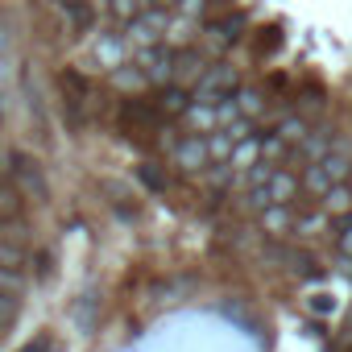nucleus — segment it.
Masks as SVG:
<instances>
[{"instance_id":"21","label":"nucleus","mask_w":352,"mask_h":352,"mask_svg":"<svg viewBox=\"0 0 352 352\" xmlns=\"http://www.w3.org/2000/svg\"><path fill=\"white\" fill-rule=\"evenodd\" d=\"M232 96H236V104H241V112H245V116H253V120H261V112L270 108V100H265V91H257V87H236Z\"/></svg>"},{"instance_id":"24","label":"nucleus","mask_w":352,"mask_h":352,"mask_svg":"<svg viewBox=\"0 0 352 352\" xmlns=\"http://www.w3.org/2000/svg\"><path fill=\"white\" fill-rule=\"evenodd\" d=\"M274 133H278L286 145H298L311 129H307V120H302V116H294V112H290V116H282V120H278V129H274Z\"/></svg>"},{"instance_id":"13","label":"nucleus","mask_w":352,"mask_h":352,"mask_svg":"<svg viewBox=\"0 0 352 352\" xmlns=\"http://www.w3.org/2000/svg\"><path fill=\"white\" fill-rule=\"evenodd\" d=\"M331 149H336V133H331V129L307 133V137L298 141V157H307V162H323V157H327Z\"/></svg>"},{"instance_id":"33","label":"nucleus","mask_w":352,"mask_h":352,"mask_svg":"<svg viewBox=\"0 0 352 352\" xmlns=\"http://www.w3.org/2000/svg\"><path fill=\"white\" fill-rule=\"evenodd\" d=\"M17 311H21L17 294H9V290H0V327H5V323H13V319H17Z\"/></svg>"},{"instance_id":"27","label":"nucleus","mask_w":352,"mask_h":352,"mask_svg":"<svg viewBox=\"0 0 352 352\" xmlns=\"http://www.w3.org/2000/svg\"><path fill=\"white\" fill-rule=\"evenodd\" d=\"M245 112H241V104H236V96H224V100H216V129H228L232 120H241Z\"/></svg>"},{"instance_id":"30","label":"nucleus","mask_w":352,"mask_h":352,"mask_svg":"<svg viewBox=\"0 0 352 352\" xmlns=\"http://www.w3.org/2000/svg\"><path fill=\"white\" fill-rule=\"evenodd\" d=\"M270 204H274V199H270V187H249V191H245V208H249V212L261 216Z\"/></svg>"},{"instance_id":"32","label":"nucleus","mask_w":352,"mask_h":352,"mask_svg":"<svg viewBox=\"0 0 352 352\" xmlns=\"http://www.w3.org/2000/svg\"><path fill=\"white\" fill-rule=\"evenodd\" d=\"M21 286H25L21 270H13V265H0V290H9V294H21Z\"/></svg>"},{"instance_id":"23","label":"nucleus","mask_w":352,"mask_h":352,"mask_svg":"<svg viewBox=\"0 0 352 352\" xmlns=\"http://www.w3.org/2000/svg\"><path fill=\"white\" fill-rule=\"evenodd\" d=\"M323 208H327L331 216H344V212H352V179H348V183H336V187L323 195Z\"/></svg>"},{"instance_id":"20","label":"nucleus","mask_w":352,"mask_h":352,"mask_svg":"<svg viewBox=\"0 0 352 352\" xmlns=\"http://www.w3.org/2000/svg\"><path fill=\"white\" fill-rule=\"evenodd\" d=\"M257 157H261V133H257V137H245V141H236V149H232L228 166H232V170H249Z\"/></svg>"},{"instance_id":"17","label":"nucleus","mask_w":352,"mask_h":352,"mask_svg":"<svg viewBox=\"0 0 352 352\" xmlns=\"http://www.w3.org/2000/svg\"><path fill=\"white\" fill-rule=\"evenodd\" d=\"M191 30H195V21L187 17V13H179V17H170V25H166V46L170 50H183V46H191Z\"/></svg>"},{"instance_id":"28","label":"nucleus","mask_w":352,"mask_h":352,"mask_svg":"<svg viewBox=\"0 0 352 352\" xmlns=\"http://www.w3.org/2000/svg\"><path fill=\"white\" fill-rule=\"evenodd\" d=\"M261 157H270V162H278V166H282V162L290 157V145H286L278 133H265V137H261Z\"/></svg>"},{"instance_id":"9","label":"nucleus","mask_w":352,"mask_h":352,"mask_svg":"<svg viewBox=\"0 0 352 352\" xmlns=\"http://www.w3.org/2000/svg\"><path fill=\"white\" fill-rule=\"evenodd\" d=\"M58 9H63V17H67L79 34H96V21H100L96 0H58Z\"/></svg>"},{"instance_id":"7","label":"nucleus","mask_w":352,"mask_h":352,"mask_svg":"<svg viewBox=\"0 0 352 352\" xmlns=\"http://www.w3.org/2000/svg\"><path fill=\"white\" fill-rule=\"evenodd\" d=\"M91 58L104 67V71H116L124 58H129V38L108 30V34H96V46H91Z\"/></svg>"},{"instance_id":"35","label":"nucleus","mask_w":352,"mask_h":352,"mask_svg":"<svg viewBox=\"0 0 352 352\" xmlns=\"http://www.w3.org/2000/svg\"><path fill=\"white\" fill-rule=\"evenodd\" d=\"M336 249H340L344 257H352V216H348V220H340V236H336Z\"/></svg>"},{"instance_id":"22","label":"nucleus","mask_w":352,"mask_h":352,"mask_svg":"<svg viewBox=\"0 0 352 352\" xmlns=\"http://www.w3.org/2000/svg\"><path fill=\"white\" fill-rule=\"evenodd\" d=\"M319 166L327 170V179H331V183H348V179H352V157H348L344 149H331Z\"/></svg>"},{"instance_id":"29","label":"nucleus","mask_w":352,"mask_h":352,"mask_svg":"<svg viewBox=\"0 0 352 352\" xmlns=\"http://www.w3.org/2000/svg\"><path fill=\"white\" fill-rule=\"evenodd\" d=\"M108 9H112V17H116L120 25H129V21L141 13V0H108Z\"/></svg>"},{"instance_id":"26","label":"nucleus","mask_w":352,"mask_h":352,"mask_svg":"<svg viewBox=\"0 0 352 352\" xmlns=\"http://www.w3.org/2000/svg\"><path fill=\"white\" fill-rule=\"evenodd\" d=\"M274 170H278V162H270V157H257V162L245 170V174H249L245 183H249V187H265V183L274 179Z\"/></svg>"},{"instance_id":"38","label":"nucleus","mask_w":352,"mask_h":352,"mask_svg":"<svg viewBox=\"0 0 352 352\" xmlns=\"http://www.w3.org/2000/svg\"><path fill=\"white\" fill-rule=\"evenodd\" d=\"M294 228H298V232H319V228H323V216H307V220H298Z\"/></svg>"},{"instance_id":"4","label":"nucleus","mask_w":352,"mask_h":352,"mask_svg":"<svg viewBox=\"0 0 352 352\" xmlns=\"http://www.w3.org/2000/svg\"><path fill=\"white\" fill-rule=\"evenodd\" d=\"M13 183L21 187V195H25L30 204H46V199H50V183H46L42 166H38L30 153H13Z\"/></svg>"},{"instance_id":"11","label":"nucleus","mask_w":352,"mask_h":352,"mask_svg":"<svg viewBox=\"0 0 352 352\" xmlns=\"http://www.w3.org/2000/svg\"><path fill=\"white\" fill-rule=\"evenodd\" d=\"M108 79H112V87H120L124 96H137V91L149 87V75H145L137 63H120L116 71H108Z\"/></svg>"},{"instance_id":"10","label":"nucleus","mask_w":352,"mask_h":352,"mask_svg":"<svg viewBox=\"0 0 352 352\" xmlns=\"http://www.w3.org/2000/svg\"><path fill=\"white\" fill-rule=\"evenodd\" d=\"M191 100H195V96H191V87H183V83H166V87L157 91V100H153V104H157L166 116H183V112L191 108Z\"/></svg>"},{"instance_id":"19","label":"nucleus","mask_w":352,"mask_h":352,"mask_svg":"<svg viewBox=\"0 0 352 352\" xmlns=\"http://www.w3.org/2000/svg\"><path fill=\"white\" fill-rule=\"evenodd\" d=\"M298 183H302V191H311V195H315V199H323V195H327V191H331V187H336V183H331V179H327V170H323V166H319V162H311V166H307V170H302V179H298Z\"/></svg>"},{"instance_id":"6","label":"nucleus","mask_w":352,"mask_h":352,"mask_svg":"<svg viewBox=\"0 0 352 352\" xmlns=\"http://www.w3.org/2000/svg\"><path fill=\"white\" fill-rule=\"evenodd\" d=\"M204 30H208L212 50H228V46H236V42H241V34L249 30V17H245V13H224V17L208 21Z\"/></svg>"},{"instance_id":"25","label":"nucleus","mask_w":352,"mask_h":352,"mask_svg":"<svg viewBox=\"0 0 352 352\" xmlns=\"http://www.w3.org/2000/svg\"><path fill=\"white\" fill-rule=\"evenodd\" d=\"M232 149H236V141H232L224 129H212V137H208V153H212V162H228Z\"/></svg>"},{"instance_id":"2","label":"nucleus","mask_w":352,"mask_h":352,"mask_svg":"<svg viewBox=\"0 0 352 352\" xmlns=\"http://www.w3.org/2000/svg\"><path fill=\"white\" fill-rule=\"evenodd\" d=\"M133 63L149 75V87L174 83V50H170L166 42H157V46H137V50H133Z\"/></svg>"},{"instance_id":"14","label":"nucleus","mask_w":352,"mask_h":352,"mask_svg":"<svg viewBox=\"0 0 352 352\" xmlns=\"http://www.w3.org/2000/svg\"><path fill=\"white\" fill-rule=\"evenodd\" d=\"M261 228H265V236H286V232L294 228L290 204H270V208L261 212Z\"/></svg>"},{"instance_id":"15","label":"nucleus","mask_w":352,"mask_h":352,"mask_svg":"<svg viewBox=\"0 0 352 352\" xmlns=\"http://www.w3.org/2000/svg\"><path fill=\"white\" fill-rule=\"evenodd\" d=\"M265 187H270V199H274V204H290V199H294V191H298L302 183L294 179L286 166H278V170H274V179H270Z\"/></svg>"},{"instance_id":"8","label":"nucleus","mask_w":352,"mask_h":352,"mask_svg":"<svg viewBox=\"0 0 352 352\" xmlns=\"http://www.w3.org/2000/svg\"><path fill=\"white\" fill-rule=\"evenodd\" d=\"M208 54H199L195 46H183V50H174V83H183V87H195L208 71Z\"/></svg>"},{"instance_id":"18","label":"nucleus","mask_w":352,"mask_h":352,"mask_svg":"<svg viewBox=\"0 0 352 352\" xmlns=\"http://www.w3.org/2000/svg\"><path fill=\"white\" fill-rule=\"evenodd\" d=\"M183 120L195 129V133H212L216 129V104H204V100H191V108L183 112Z\"/></svg>"},{"instance_id":"34","label":"nucleus","mask_w":352,"mask_h":352,"mask_svg":"<svg viewBox=\"0 0 352 352\" xmlns=\"http://www.w3.org/2000/svg\"><path fill=\"white\" fill-rule=\"evenodd\" d=\"M137 174H141V183H145L149 191H166V179L157 174V166H149V162H145V166H141Z\"/></svg>"},{"instance_id":"12","label":"nucleus","mask_w":352,"mask_h":352,"mask_svg":"<svg viewBox=\"0 0 352 352\" xmlns=\"http://www.w3.org/2000/svg\"><path fill=\"white\" fill-rule=\"evenodd\" d=\"M58 87H63V100H67V108H71V120H79V112H75V108L87 100V79H83L79 71H71V67H67V71L58 75Z\"/></svg>"},{"instance_id":"16","label":"nucleus","mask_w":352,"mask_h":352,"mask_svg":"<svg viewBox=\"0 0 352 352\" xmlns=\"http://www.w3.org/2000/svg\"><path fill=\"white\" fill-rule=\"evenodd\" d=\"M21 204H25L21 187H17V183H5V179H0V224L17 220V216H21Z\"/></svg>"},{"instance_id":"37","label":"nucleus","mask_w":352,"mask_h":352,"mask_svg":"<svg viewBox=\"0 0 352 352\" xmlns=\"http://www.w3.org/2000/svg\"><path fill=\"white\" fill-rule=\"evenodd\" d=\"M311 311H319V315H327V311H336V302H331V294H315V298H311Z\"/></svg>"},{"instance_id":"5","label":"nucleus","mask_w":352,"mask_h":352,"mask_svg":"<svg viewBox=\"0 0 352 352\" xmlns=\"http://www.w3.org/2000/svg\"><path fill=\"white\" fill-rule=\"evenodd\" d=\"M174 166L187 170V174H199L212 166V153H208V137L204 133H183V141H174Z\"/></svg>"},{"instance_id":"31","label":"nucleus","mask_w":352,"mask_h":352,"mask_svg":"<svg viewBox=\"0 0 352 352\" xmlns=\"http://www.w3.org/2000/svg\"><path fill=\"white\" fill-rule=\"evenodd\" d=\"M232 141H245V137H257V120L253 116H241V120H232L228 129H224Z\"/></svg>"},{"instance_id":"39","label":"nucleus","mask_w":352,"mask_h":352,"mask_svg":"<svg viewBox=\"0 0 352 352\" xmlns=\"http://www.w3.org/2000/svg\"><path fill=\"white\" fill-rule=\"evenodd\" d=\"M153 5H162V9H174V5H179V0H153Z\"/></svg>"},{"instance_id":"36","label":"nucleus","mask_w":352,"mask_h":352,"mask_svg":"<svg viewBox=\"0 0 352 352\" xmlns=\"http://www.w3.org/2000/svg\"><path fill=\"white\" fill-rule=\"evenodd\" d=\"M0 265L21 270V249H17V245H0Z\"/></svg>"},{"instance_id":"3","label":"nucleus","mask_w":352,"mask_h":352,"mask_svg":"<svg viewBox=\"0 0 352 352\" xmlns=\"http://www.w3.org/2000/svg\"><path fill=\"white\" fill-rule=\"evenodd\" d=\"M236 87H241V75H236V67H228V63H216V67H208V71H204V79L191 87V96H195V100H204V104H216V100L232 96Z\"/></svg>"},{"instance_id":"1","label":"nucleus","mask_w":352,"mask_h":352,"mask_svg":"<svg viewBox=\"0 0 352 352\" xmlns=\"http://www.w3.org/2000/svg\"><path fill=\"white\" fill-rule=\"evenodd\" d=\"M170 9H162V5H153V9H141L129 25H124V38L133 42V46H157L162 38H166V25H170Z\"/></svg>"}]
</instances>
